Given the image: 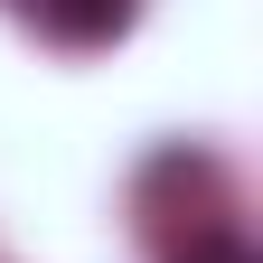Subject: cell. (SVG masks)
<instances>
[{
  "label": "cell",
  "instance_id": "obj_1",
  "mask_svg": "<svg viewBox=\"0 0 263 263\" xmlns=\"http://www.w3.org/2000/svg\"><path fill=\"white\" fill-rule=\"evenodd\" d=\"M10 10L38 28V38H57V47H113L141 0H10Z\"/></svg>",
  "mask_w": 263,
  "mask_h": 263
},
{
  "label": "cell",
  "instance_id": "obj_2",
  "mask_svg": "<svg viewBox=\"0 0 263 263\" xmlns=\"http://www.w3.org/2000/svg\"><path fill=\"white\" fill-rule=\"evenodd\" d=\"M170 263H263V254H254L245 235H226V226H207V235H188Z\"/></svg>",
  "mask_w": 263,
  "mask_h": 263
}]
</instances>
